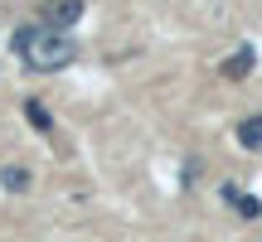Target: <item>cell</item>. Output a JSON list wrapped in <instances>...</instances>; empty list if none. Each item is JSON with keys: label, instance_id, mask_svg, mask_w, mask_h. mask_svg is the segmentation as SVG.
Returning <instances> with one entry per match:
<instances>
[{"label": "cell", "instance_id": "1", "mask_svg": "<svg viewBox=\"0 0 262 242\" xmlns=\"http://www.w3.org/2000/svg\"><path fill=\"white\" fill-rule=\"evenodd\" d=\"M10 49L25 58L34 73H58L78 58V44L63 34V29H49V25H25L10 34Z\"/></svg>", "mask_w": 262, "mask_h": 242}, {"label": "cell", "instance_id": "2", "mask_svg": "<svg viewBox=\"0 0 262 242\" xmlns=\"http://www.w3.org/2000/svg\"><path fill=\"white\" fill-rule=\"evenodd\" d=\"M39 19H44L49 29H63L68 34V25L83 19V0H44V5H39Z\"/></svg>", "mask_w": 262, "mask_h": 242}, {"label": "cell", "instance_id": "3", "mask_svg": "<svg viewBox=\"0 0 262 242\" xmlns=\"http://www.w3.org/2000/svg\"><path fill=\"white\" fill-rule=\"evenodd\" d=\"M238 140H243L248 150H262V116H248L243 126H238Z\"/></svg>", "mask_w": 262, "mask_h": 242}, {"label": "cell", "instance_id": "4", "mask_svg": "<svg viewBox=\"0 0 262 242\" xmlns=\"http://www.w3.org/2000/svg\"><path fill=\"white\" fill-rule=\"evenodd\" d=\"M248 68H253V49H238V54L224 63V73L228 78H248Z\"/></svg>", "mask_w": 262, "mask_h": 242}, {"label": "cell", "instance_id": "5", "mask_svg": "<svg viewBox=\"0 0 262 242\" xmlns=\"http://www.w3.org/2000/svg\"><path fill=\"white\" fill-rule=\"evenodd\" d=\"M0 179H5V189H10V194H19V189H29V170H19V165L0 170Z\"/></svg>", "mask_w": 262, "mask_h": 242}, {"label": "cell", "instance_id": "6", "mask_svg": "<svg viewBox=\"0 0 262 242\" xmlns=\"http://www.w3.org/2000/svg\"><path fill=\"white\" fill-rule=\"evenodd\" d=\"M25 116H29V126H39V131H54V116H49L39 102H25Z\"/></svg>", "mask_w": 262, "mask_h": 242}, {"label": "cell", "instance_id": "7", "mask_svg": "<svg viewBox=\"0 0 262 242\" xmlns=\"http://www.w3.org/2000/svg\"><path fill=\"white\" fill-rule=\"evenodd\" d=\"M238 208H243V218H257V213H262L257 199H238Z\"/></svg>", "mask_w": 262, "mask_h": 242}]
</instances>
